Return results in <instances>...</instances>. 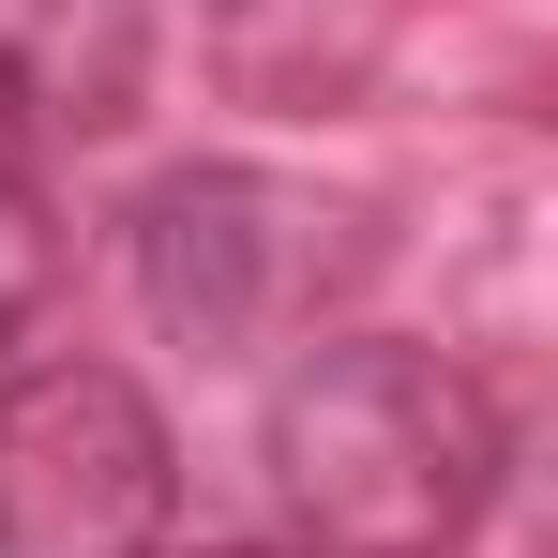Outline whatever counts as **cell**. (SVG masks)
<instances>
[{
    "mask_svg": "<svg viewBox=\"0 0 558 558\" xmlns=\"http://www.w3.org/2000/svg\"><path fill=\"white\" fill-rule=\"evenodd\" d=\"M272 498L302 558H453L498 498V408L438 348H317L272 392Z\"/></svg>",
    "mask_w": 558,
    "mask_h": 558,
    "instance_id": "1",
    "label": "cell"
},
{
    "mask_svg": "<svg viewBox=\"0 0 558 558\" xmlns=\"http://www.w3.org/2000/svg\"><path fill=\"white\" fill-rule=\"evenodd\" d=\"M348 257H363L348 211H317L302 182H257V167H182V182H151V211H136V287H151V317L182 332L196 363L287 348Z\"/></svg>",
    "mask_w": 558,
    "mask_h": 558,
    "instance_id": "2",
    "label": "cell"
},
{
    "mask_svg": "<svg viewBox=\"0 0 558 558\" xmlns=\"http://www.w3.org/2000/svg\"><path fill=\"white\" fill-rule=\"evenodd\" d=\"M182 453L121 363L0 377V558H151Z\"/></svg>",
    "mask_w": 558,
    "mask_h": 558,
    "instance_id": "3",
    "label": "cell"
},
{
    "mask_svg": "<svg viewBox=\"0 0 558 558\" xmlns=\"http://www.w3.org/2000/svg\"><path fill=\"white\" fill-rule=\"evenodd\" d=\"M151 76V0H0V121L15 136H121Z\"/></svg>",
    "mask_w": 558,
    "mask_h": 558,
    "instance_id": "4",
    "label": "cell"
},
{
    "mask_svg": "<svg viewBox=\"0 0 558 558\" xmlns=\"http://www.w3.org/2000/svg\"><path fill=\"white\" fill-rule=\"evenodd\" d=\"M46 287H61V227H46V196L0 167V348L46 317Z\"/></svg>",
    "mask_w": 558,
    "mask_h": 558,
    "instance_id": "5",
    "label": "cell"
}]
</instances>
